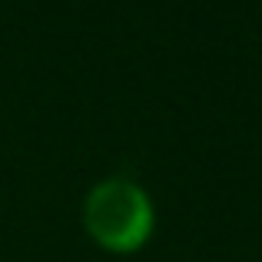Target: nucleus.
<instances>
[{
    "label": "nucleus",
    "mask_w": 262,
    "mask_h": 262,
    "mask_svg": "<svg viewBox=\"0 0 262 262\" xmlns=\"http://www.w3.org/2000/svg\"><path fill=\"white\" fill-rule=\"evenodd\" d=\"M83 226L96 246L113 256H133L156 229L149 192L129 176H106L90 186L83 199Z\"/></svg>",
    "instance_id": "obj_1"
}]
</instances>
